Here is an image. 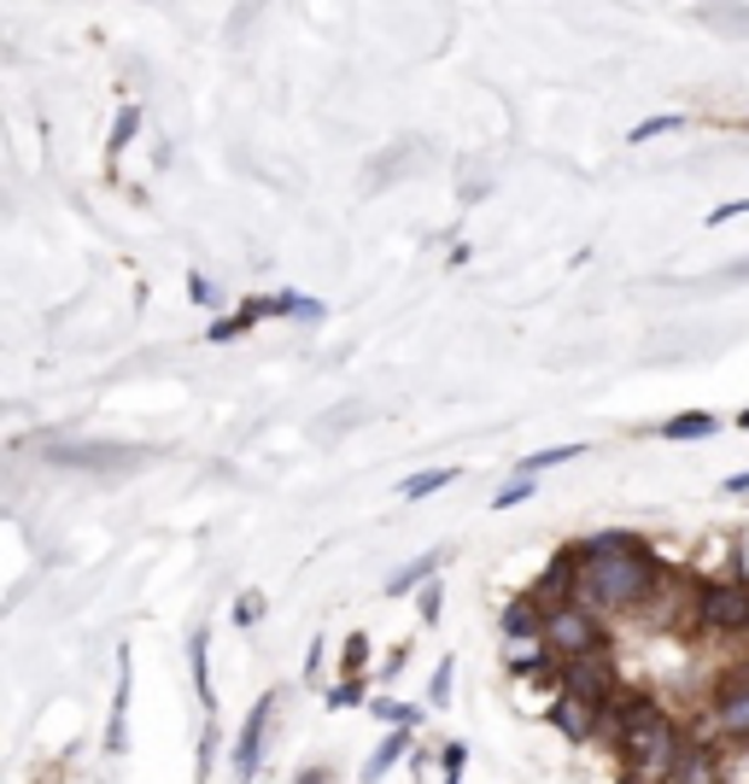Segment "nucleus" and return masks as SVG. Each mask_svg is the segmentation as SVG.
Here are the masks:
<instances>
[{"mask_svg": "<svg viewBox=\"0 0 749 784\" xmlns=\"http://www.w3.org/2000/svg\"><path fill=\"white\" fill-rule=\"evenodd\" d=\"M661 580H668V568L650 550L615 556V563H579V604L592 615H650Z\"/></svg>", "mask_w": 749, "mask_h": 784, "instance_id": "1", "label": "nucleus"}, {"mask_svg": "<svg viewBox=\"0 0 749 784\" xmlns=\"http://www.w3.org/2000/svg\"><path fill=\"white\" fill-rule=\"evenodd\" d=\"M545 650L562 662H579V656H597L609 650V632H603V615H592L586 604H568V609H551L545 615Z\"/></svg>", "mask_w": 749, "mask_h": 784, "instance_id": "2", "label": "nucleus"}, {"mask_svg": "<svg viewBox=\"0 0 749 784\" xmlns=\"http://www.w3.org/2000/svg\"><path fill=\"white\" fill-rule=\"evenodd\" d=\"M691 627H702V632H749V586L743 580H702Z\"/></svg>", "mask_w": 749, "mask_h": 784, "instance_id": "3", "label": "nucleus"}, {"mask_svg": "<svg viewBox=\"0 0 749 784\" xmlns=\"http://www.w3.org/2000/svg\"><path fill=\"white\" fill-rule=\"evenodd\" d=\"M556 685H562V697H579V703L609 709L615 697H620L615 656H609V650H597V656H579V662H562V668H556Z\"/></svg>", "mask_w": 749, "mask_h": 784, "instance_id": "4", "label": "nucleus"}, {"mask_svg": "<svg viewBox=\"0 0 749 784\" xmlns=\"http://www.w3.org/2000/svg\"><path fill=\"white\" fill-rule=\"evenodd\" d=\"M661 703H656V691H620L609 709H603V737H615V750L620 744H633V737L644 732H656L661 726Z\"/></svg>", "mask_w": 749, "mask_h": 784, "instance_id": "5", "label": "nucleus"}, {"mask_svg": "<svg viewBox=\"0 0 749 784\" xmlns=\"http://www.w3.org/2000/svg\"><path fill=\"white\" fill-rule=\"evenodd\" d=\"M715 720H720L726 737H743V744H749V662L726 668L715 679Z\"/></svg>", "mask_w": 749, "mask_h": 784, "instance_id": "6", "label": "nucleus"}, {"mask_svg": "<svg viewBox=\"0 0 749 784\" xmlns=\"http://www.w3.org/2000/svg\"><path fill=\"white\" fill-rule=\"evenodd\" d=\"M551 726L568 737V744H592V737H603V709L579 703V697H556V703H551Z\"/></svg>", "mask_w": 749, "mask_h": 784, "instance_id": "7", "label": "nucleus"}, {"mask_svg": "<svg viewBox=\"0 0 749 784\" xmlns=\"http://www.w3.org/2000/svg\"><path fill=\"white\" fill-rule=\"evenodd\" d=\"M269 714H276V697H258L246 726L235 737V778H253L258 773V755H264V732H269Z\"/></svg>", "mask_w": 749, "mask_h": 784, "instance_id": "8", "label": "nucleus"}, {"mask_svg": "<svg viewBox=\"0 0 749 784\" xmlns=\"http://www.w3.org/2000/svg\"><path fill=\"white\" fill-rule=\"evenodd\" d=\"M668 784H726L720 744H685V755H679V767H674Z\"/></svg>", "mask_w": 749, "mask_h": 784, "instance_id": "9", "label": "nucleus"}, {"mask_svg": "<svg viewBox=\"0 0 749 784\" xmlns=\"http://www.w3.org/2000/svg\"><path fill=\"white\" fill-rule=\"evenodd\" d=\"M650 545L638 539V533H620V527H609V533H586V539L574 545V556L579 563H615V556H644Z\"/></svg>", "mask_w": 749, "mask_h": 784, "instance_id": "10", "label": "nucleus"}, {"mask_svg": "<svg viewBox=\"0 0 749 784\" xmlns=\"http://www.w3.org/2000/svg\"><path fill=\"white\" fill-rule=\"evenodd\" d=\"M504 644H545V609L527 591L515 604H504Z\"/></svg>", "mask_w": 749, "mask_h": 784, "instance_id": "11", "label": "nucleus"}, {"mask_svg": "<svg viewBox=\"0 0 749 784\" xmlns=\"http://www.w3.org/2000/svg\"><path fill=\"white\" fill-rule=\"evenodd\" d=\"M440 563H445V550H428V556H415V563H404L399 574H392V580H387V591H410L415 580H433V574H440Z\"/></svg>", "mask_w": 749, "mask_h": 784, "instance_id": "12", "label": "nucleus"}, {"mask_svg": "<svg viewBox=\"0 0 749 784\" xmlns=\"http://www.w3.org/2000/svg\"><path fill=\"white\" fill-rule=\"evenodd\" d=\"M445 486H456V468H428V474H410V481L399 486V498L422 504V498H433V492H445Z\"/></svg>", "mask_w": 749, "mask_h": 784, "instance_id": "13", "label": "nucleus"}, {"mask_svg": "<svg viewBox=\"0 0 749 784\" xmlns=\"http://www.w3.org/2000/svg\"><path fill=\"white\" fill-rule=\"evenodd\" d=\"M709 433H715V416H709V410H685V416L661 422V440H709Z\"/></svg>", "mask_w": 749, "mask_h": 784, "instance_id": "14", "label": "nucleus"}, {"mask_svg": "<svg viewBox=\"0 0 749 784\" xmlns=\"http://www.w3.org/2000/svg\"><path fill=\"white\" fill-rule=\"evenodd\" d=\"M404 750H410V732H387V744H381V750H374V755L363 761V784L387 778V767H392V761H399Z\"/></svg>", "mask_w": 749, "mask_h": 784, "instance_id": "15", "label": "nucleus"}, {"mask_svg": "<svg viewBox=\"0 0 749 784\" xmlns=\"http://www.w3.org/2000/svg\"><path fill=\"white\" fill-rule=\"evenodd\" d=\"M187 662H194V691L212 709V662H205V632H187Z\"/></svg>", "mask_w": 749, "mask_h": 784, "instance_id": "16", "label": "nucleus"}, {"mask_svg": "<svg viewBox=\"0 0 749 784\" xmlns=\"http://www.w3.org/2000/svg\"><path fill=\"white\" fill-rule=\"evenodd\" d=\"M586 445H551V451H533V457L522 463V481H533L538 468H556V463H568V457H579Z\"/></svg>", "mask_w": 749, "mask_h": 784, "instance_id": "17", "label": "nucleus"}, {"mask_svg": "<svg viewBox=\"0 0 749 784\" xmlns=\"http://www.w3.org/2000/svg\"><path fill=\"white\" fill-rule=\"evenodd\" d=\"M369 714H381V720H392V726L404 732V726H410V720L422 714V709H404V703H392V697H374V703H369Z\"/></svg>", "mask_w": 749, "mask_h": 784, "instance_id": "18", "label": "nucleus"}, {"mask_svg": "<svg viewBox=\"0 0 749 784\" xmlns=\"http://www.w3.org/2000/svg\"><path fill=\"white\" fill-rule=\"evenodd\" d=\"M527 498H533V481H522V474H515V481L492 498V509H515V504H527Z\"/></svg>", "mask_w": 749, "mask_h": 784, "instance_id": "19", "label": "nucleus"}, {"mask_svg": "<svg viewBox=\"0 0 749 784\" xmlns=\"http://www.w3.org/2000/svg\"><path fill=\"white\" fill-rule=\"evenodd\" d=\"M451 673H456L451 662L433 668V685H428V703H433V709H445V703H451Z\"/></svg>", "mask_w": 749, "mask_h": 784, "instance_id": "20", "label": "nucleus"}, {"mask_svg": "<svg viewBox=\"0 0 749 784\" xmlns=\"http://www.w3.org/2000/svg\"><path fill=\"white\" fill-rule=\"evenodd\" d=\"M363 656H369V638H363V632H351V638H346V679H358Z\"/></svg>", "mask_w": 749, "mask_h": 784, "instance_id": "21", "label": "nucleus"}, {"mask_svg": "<svg viewBox=\"0 0 749 784\" xmlns=\"http://www.w3.org/2000/svg\"><path fill=\"white\" fill-rule=\"evenodd\" d=\"M679 123H685V117H644V123H638V130H633L627 141H650V135H668V130H679Z\"/></svg>", "mask_w": 749, "mask_h": 784, "instance_id": "22", "label": "nucleus"}, {"mask_svg": "<svg viewBox=\"0 0 749 784\" xmlns=\"http://www.w3.org/2000/svg\"><path fill=\"white\" fill-rule=\"evenodd\" d=\"M135 123H141V112H135V106H130V112H123V117H117V130H112V158H117L123 147H130V135H135Z\"/></svg>", "mask_w": 749, "mask_h": 784, "instance_id": "23", "label": "nucleus"}, {"mask_svg": "<svg viewBox=\"0 0 749 784\" xmlns=\"http://www.w3.org/2000/svg\"><path fill=\"white\" fill-rule=\"evenodd\" d=\"M351 703H363V685H358V679H346V685L328 691V709H351Z\"/></svg>", "mask_w": 749, "mask_h": 784, "instance_id": "24", "label": "nucleus"}, {"mask_svg": "<svg viewBox=\"0 0 749 784\" xmlns=\"http://www.w3.org/2000/svg\"><path fill=\"white\" fill-rule=\"evenodd\" d=\"M422 621H428V627L440 621V580H428V586H422Z\"/></svg>", "mask_w": 749, "mask_h": 784, "instance_id": "25", "label": "nucleus"}, {"mask_svg": "<svg viewBox=\"0 0 749 784\" xmlns=\"http://www.w3.org/2000/svg\"><path fill=\"white\" fill-rule=\"evenodd\" d=\"M743 212H749V199H726V205H715L709 223H732V217H743Z\"/></svg>", "mask_w": 749, "mask_h": 784, "instance_id": "26", "label": "nucleus"}, {"mask_svg": "<svg viewBox=\"0 0 749 784\" xmlns=\"http://www.w3.org/2000/svg\"><path fill=\"white\" fill-rule=\"evenodd\" d=\"M235 621H258V597H240V604H235Z\"/></svg>", "mask_w": 749, "mask_h": 784, "instance_id": "27", "label": "nucleus"}, {"mask_svg": "<svg viewBox=\"0 0 749 784\" xmlns=\"http://www.w3.org/2000/svg\"><path fill=\"white\" fill-rule=\"evenodd\" d=\"M322 778H328L322 767H305V773H299V784H322Z\"/></svg>", "mask_w": 749, "mask_h": 784, "instance_id": "28", "label": "nucleus"}, {"mask_svg": "<svg viewBox=\"0 0 749 784\" xmlns=\"http://www.w3.org/2000/svg\"><path fill=\"white\" fill-rule=\"evenodd\" d=\"M726 492H749V474H732V481H726Z\"/></svg>", "mask_w": 749, "mask_h": 784, "instance_id": "29", "label": "nucleus"}, {"mask_svg": "<svg viewBox=\"0 0 749 784\" xmlns=\"http://www.w3.org/2000/svg\"><path fill=\"white\" fill-rule=\"evenodd\" d=\"M738 427H743V433H749V410H738Z\"/></svg>", "mask_w": 749, "mask_h": 784, "instance_id": "30", "label": "nucleus"}, {"mask_svg": "<svg viewBox=\"0 0 749 784\" xmlns=\"http://www.w3.org/2000/svg\"><path fill=\"white\" fill-rule=\"evenodd\" d=\"M445 784H456V778H451V773H445Z\"/></svg>", "mask_w": 749, "mask_h": 784, "instance_id": "31", "label": "nucleus"}]
</instances>
